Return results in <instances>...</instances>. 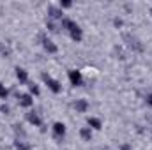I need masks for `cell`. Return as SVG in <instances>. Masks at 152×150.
Here are the masks:
<instances>
[{"instance_id":"cell-6","label":"cell","mask_w":152,"mask_h":150,"mask_svg":"<svg viewBox=\"0 0 152 150\" xmlns=\"http://www.w3.org/2000/svg\"><path fill=\"white\" fill-rule=\"evenodd\" d=\"M27 120H28L32 125H36V127H39V125L42 124V120H41L39 113H36V111H28V113H27Z\"/></svg>"},{"instance_id":"cell-4","label":"cell","mask_w":152,"mask_h":150,"mask_svg":"<svg viewBox=\"0 0 152 150\" xmlns=\"http://www.w3.org/2000/svg\"><path fill=\"white\" fill-rule=\"evenodd\" d=\"M62 9L60 7H57V5H50L48 7V16H50V20H62Z\"/></svg>"},{"instance_id":"cell-13","label":"cell","mask_w":152,"mask_h":150,"mask_svg":"<svg viewBox=\"0 0 152 150\" xmlns=\"http://www.w3.org/2000/svg\"><path fill=\"white\" fill-rule=\"evenodd\" d=\"M80 136H81L85 141H90V138H92V129H90V127H81Z\"/></svg>"},{"instance_id":"cell-16","label":"cell","mask_w":152,"mask_h":150,"mask_svg":"<svg viewBox=\"0 0 152 150\" xmlns=\"http://www.w3.org/2000/svg\"><path fill=\"white\" fill-rule=\"evenodd\" d=\"M46 27H48V28H50L51 32H57V30H58V27H57V25H55L53 21H46Z\"/></svg>"},{"instance_id":"cell-5","label":"cell","mask_w":152,"mask_h":150,"mask_svg":"<svg viewBox=\"0 0 152 150\" xmlns=\"http://www.w3.org/2000/svg\"><path fill=\"white\" fill-rule=\"evenodd\" d=\"M32 104H34V99H32L30 94H23V95H20V106H21V108H30Z\"/></svg>"},{"instance_id":"cell-2","label":"cell","mask_w":152,"mask_h":150,"mask_svg":"<svg viewBox=\"0 0 152 150\" xmlns=\"http://www.w3.org/2000/svg\"><path fill=\"white\" fill-rule=\"evenodd\" d=\"M67 78H69L71 85H75V87H80L83 83V76H81L80 71H76V69H69L67 71Z\"/></svg>"},{"instance_id":"cell-23","label":"cell","mask_w":152,"mask_h":150,"mask_svg":"<svg viewBox=\"0 0 152 150\" xmlns=\"http://www.w3.org/2000/svg\"><path fill=\"white\" fill-rule=\"evenodd\" d=\"M0 85H2V83H0Z\"/></svg>"},{"instance_id":"cell-14","label":"cell","mask_w":152,"mask_h":150,"mask_svg":"<svg viewBox=\"0 0 152 150\" xmlns=\"http://www.w3.org/2000/svg\"><path fill=\"white\" fill-rule=\"evenodd\" d=\"M28 90H30V95H39V87L37 85H28Z\"/></svg>"},{"instance_id":"cell-3","label":"cell","mask_w":152,"mask_h":150,"mask_svg":"<svg viewBox=\"0 0 152 150\" xmlns=\"http://www.w3.org/2000/svg\"><path fill=\"white\" fill-rule=\"evenodd\" d=\"M51 129H53V136H55V140H62V138L66 136V131H67L64 122H55Z\"/></svg>"},{"instance_id":"cell-17","label":"cell","mask_w":152,"mask_h":150,"mask_svg":"<svg viewBox=\"0 0 152 150\" xmlns=\"http://www.w3.org/2000/svg\"><path fill=\"white\" fill-rule=\"evenodd\" d=\"M71 5H73L71 2H60V4H58V7H60V9H69Z\"/></svg>"},{"instance_id":"cell-15","label":"cell","mask_w":152,"mask_h":150,"mask_svg":"<svg viewBox=\"0 0 152 150\" xmlns=\"http://www.w3.org/2000/svg\"><path fill=\"white\" fill-rule=\"evenodd\" d=\"M7 88L4 87V85H0V99H7Z\"/></svg>"},{"instance_id":"cell-12","label":"cell","mask_w":152,"mask_h":150,"mask_svg":"<svg viewBox=\"0 0 152 150\" xmlns=\"http://www.w3.org/2000/svg\"><path fill=\"white\" fill-rule=\"evenodd\" d=\"M75 108H76V111L85 113L87 110H88V103H87L85 99H78V101L75 103Z\"/></svg>"},{"instance_id":"cell-7","label":"cell","mask_w":152,"mask_h":150,"mask_svg":"<svg viewBox=\"0 0 152 150\" xmlns=\"http://www.w3.org/2000/svg\"><path fill=\"white\" fill-rule=\"evenodd\" d=\"M42 48H44L48 53H57V50H58L53 41H50V39H46V37H42Z\"/></svg>"},{"instance_id":"cell-8","label":"cell","mask_w":152,"mask_h":150,"mask_svg":"<svg viewBox=\"0 0 152 150\" xmlns=\"http://www.w3.org/2000/svg\"><path fill=\"white\" fill-rule=\"evenodd\" d=\"M69 36H71V39H73L75 42H80V41L83 39V30L80 28V25H76L75 28H73V30L69 32Z\"/></svg>"},{"instance_id":"cell-19","label":"cell","mask_w":152,"mask_h":150,"mask_svg":"<svg viewBox=\"0 0 152 150\" xmlns=\"http://www.w3.org/2000/svg\"><path fill=\"white\" fill-rule=\"evenodd\" d=\"M113 25L117 27V28H120V27H122V20H120V18H115V20H113Z\"/></svg>"},{"instance_id":"cell-22","label":"cell","mask_w":152,"mask_h":150,"mask_svg":"<svg viewBox=\"0 0 152 150\" xmlns=\"http://www.w3.org/2000/svg\"><path fill=\"white\" fill-rule=\"evenodd\" d=\"M120 150H131V147H129V145H122V147H120Z\"/></svg>"},{"instance_id":"cell-11","label":"cell","mask_w":152,"mask_h":150,"mask_svg":"<svg viewBox=\"0 0 152 150\" xmlns=\"http://www.w3.org/2000/svg\"><path fill=\"white\" fill-rule=\"evenodd\" d=\"M16 78L20 79V83H27L28 81V73L23 67H16Z\"/></svg>"},{"instance_id":"cell-9","label":"cell","mask_w":152,"mask_h":150,"mask_svg":"<svg viewBox=\"0 0 152 150\" xmlns=\"http://www.w3.org/2000/svg\"><path fill=\"white\" fill-rule=\"evenodd\" d=\"M87 124H88L90 129H96V131H99V129L103 127V122H101L99 118H96V117H88V118H87Z\"/></svg>"},{"instance_id":"cell-1","label":"cell","mask_w":152,"mask_h":150,"mask_svg":"<svg viewBox=\"0 0 152 150\" xmlns=\"http://www.w3.org/2000/svg\"><path fill=\"white\" fill-rule=\"evenodd\" d=\"M42 81L48 85V88H50L53 94H60V90H62L60 83H58L57 79H53V78H51L50 74H46V73H44V74H42Z\"/></svg>"},{"instance_id":"cell-10","label":"cell","mask_w":152,"mask_h":150,"mask_svg":"<svg viewBox=\"0 0 152 150\" xmlns=\"http://www.w3.org/2000/svg\"><path fill=\"white\" fill-rule=\"evenodd\" d=\"M76 25H78V23L73 21V20H69V18H62V20H60V27H62V28H66L67 32H71Z\"/></svg>"},{"instance_id":"cell-18","label":"cell","mask_w":152,"mask_h":150,"mask_svg":"<svg viewBox=\"0 0 152 150\" xmlns=\"http://www.w3.org/2000/svg\"><path fill=\"white\" fill-rule=\"evenodd\" d=\"M16 147H18V150H32L30 147H27V145H23V143H16Z\"/></svg>"},{"instance_id":"cell-21","label":"cell","mask_w":152,"mask_h":150,"mask_svg":"<svg viewBox=\"0 0 152 150\" xmlns=\"http://www.w3.org/2000/svg\"><path fill=\"white\" fill-rule=\"evenodd\" d=\"M147 104H149V106L152 108V92L149 94V95H147Z\"/></svg>"},{"instance_id":"cell-20","label":"cell","mask_w":152,"mask_h":150,"mask_svg":"<svg viewBox=\"0 0 152 150\" xmlns=\"http://www.w3.org/2000/svg\"><path fill=\"white\" fill-rule=\"evenodd\" d=\"M0 111L2 113H9V106H7V104H2V106H0Z\"/></svg>"}]
</instances>
